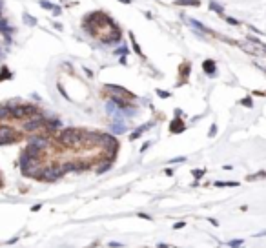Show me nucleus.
Returning <instances> with one entry per match:
<instances>
[{"label":"nucleus","mask_w":266,"mask_h":248,"mask_svg":"<svg viewBox=\"0 0 266 248\" xmlns=\"http://www.w3.org/2000/svg\"><path fill=\"white\" fill-rule=\"evenodd\" d=\"M175 5H201V0H175Z\"/></svg>","instance_id":"423d86ee"},{"label":"nucleus","mask_w":266,"mask_h":248,"mask_svg":"<svg viewBox=\"0 0 266 248\" xmlns=\"http://www.w3.org/2000/svg\"><path fill=\"white\" fill-rule=\"evenodd\" d=\"M157 95L159 97H170V93H166V91H157Z\"/></svg>","instance_id":"412c9836"},{"label":"nucleus","mask_w":266,"mask_h":248,"mask_svg":"<svg viewBox=\"0 0 266 248\" xmlns=\"http://www.w3.org/2000/svg\"><path fill=\"white\" fill-rule=\"evenodd\" d=\"M7 106L13 119H27L36 113V108L33 104H7Z\"/></svg>","instance_id":"f03ea898"},{"label":"nucleus","mask_w":266,"mask_h":248,"mask_svg":"<svg viewBox=\"0 0 266 248\" xmlns=\"http://www.w3.org/2000/svg\"><path fill=\"white\" fill-rule=\"evenodd\" d=\"M130 38H131V44H133V49L137 51V55L144 57V55H142V51H140V47H139V46H137V42H135V37H133V33H130Z\"/></svg>","instance_id":"9d476101"},{"label":"nucleus","mask_w":266,"mask_h":248,"mask_svg":"<svg viewBox=\"0 0 266 248\" xmlns=\"http://www.w3.org/2000/svg\"><path fill=\"white\" fill-rule=\"evenodd\" d=\"M250 29H252L254 33H257V35H263V31H259V29H257V27H254V26H250Z\"/></svg>","instance_id":"aec40b11"},{"label":"nucleus","mask_w":266,"mask_h":248,"mask_svg":"<svg viewBox=\"0 0 266 248\" xmlns=\"http://www.w3.org/2000/svg\"><path fill=\"white\" fill-rule=\"evenodd\" d=\"M259 177H266V172H259L257 175H250V177H246L248 181H254V179H259Z\"/></svg>","instance_id":"f8f14e48"},{"label":"nucleus","mask_w":266,"mask_h":248,"mask_svg":"<svg viewBox=\"0 0 266 248\" xmlns=\"http://www.w3.org/2000/svg\"><path fill=\"white\" fill-rule=\"evenodd\" d=\"M57 141H58L62 146H67V148L80 146V144H84V131L67 128V130H64V131H60V133L57 135Z\"/></svg>","instance_id":"f257e3e1"},{"label":"nucleus","mask_w":266,"mask_h":248,"mask_svg":"<svg viewBox=\"0 0 266 248\" xmlns=\"http://www.w3.org/2000/svg\"><path fill=\"white\" fill-rule=\"evenodd\" d=\"M115 53H117V55H119V53H120V55H126V53H128V47H126V46H122L120 49H115Z\"/></svg>","instance_id":"dca6fc26"},{"label":"nucleus","mask_w":266,"mask_h":248,"mask_svg":"<svg viewBox=\"0 0 266 248\" xmlns=\"http://www.w3.org/2000/svg\"><path fill=\"white\" fill-rule=\"evenodd\" d=\"M148 128H150V124H144L142 128H139V130H135V131H133V133L130 135V139H131V141H133V139H139V137L142 135V131H144V130H148Z\"/></svg>","instance_id":"6e6552de"},{"label":"nucleus","mask_w":266,"mask_h":248,"mask_svg":"<svg viewBox=\"0 0 266 248\" xmlns=\"http://www.w3.org/2000/svg\"><path fill=\"white\" fill-rule=\"evenodd\" d=\"M215 131H217V126L213 124V126L210 128V137H213V135H215Z\"/></svg>","instance_id":"6ab92c4d"},{"label":"nucleus","mask_w":266,"mask_h":248,"mask_svg":"<svg viewBox=\"0 0 266 248\" xmlns=\"http://www.w3.org/2000/svg\"><path fill=\"white\" fill-rule=\"evenodd\" d=\"M38 4H40V7H42V9H49V11H53V9L57 7V5H53V4H49L47 0H40Z\"/></svg>","instance_id":"1a4fd4ad"},{"label":"nucleus","mask_w":266,"mask_h":248,"mask_svg":"<svg viewBox=\"0 0 266 248\" xmlns=\"http://www.w3.org/2000/svg\"><path fill=\"white\" fill-rule=\"evenodd\" d=\"M202 68H204V71H206L210 77H213V75H215V62H213V60H204Z\"/></svg>","instance_id":"20e7f679"},{"label":"nucleus","mask_w":266,"mask_h":248,"mask_svg":"<svg viewBox=\"0 0 266 248\" xmlns=\"http://www.w3.org/2000/svg\"><path fill=\"white\" fill-rule=\"evenodd\" d=\"M15 141H18V135H16V131L15 130H11V128H0V144H11V142H15Z\"/></svg>","instance_id":"7ed1b4c3"},{"label":"nucleus","mask_w":266,"mask_h":248,"mask_svg":"<svg viewBox=\"0 0 266 248\" xmlns=\"http://www.w3.org/2000/svg\"><path fill=\"white\" fill-rule=\"evenodd\" d=\"M170 130H171V133L182 131V130H184V124H182V121H181V119H175V121H171V124H170Z\"/></svg>","instance_id":"39448f33"},{"label":"nucleus","mask_w":266,"mask_h":248,"mask_svg":"<svg viewBox=\"0 0 266 248\" xmlns=\"http://www.w3.org/2000/svg\"><path fill=\"white\" fill-rule=\"evenodd\" d=\"M215 186H237V183H221V181H217Z\"/></svg>","instance_id":"ddd939ff"},{"label":"nucleus","mask_w":266,"mask_h":248,"mask_svg":"<svg viewBox=\"0 0 266 248\" xmlns=\"http://www.w3.org/2000/svg\"><path fill=\"white\" fill-rule=\"evenodd\" d=\"M241 245H243V241H241V239H237V241H230V246H235V248H239V246H241Z\"/></svg>","instance_id":"f3484780"},{"label":"nucleus","mask_w":266,"mask_h":248,"mask_svg":"<svg viewBox=\"0 0 266 248\" xmlns=\"http://www.w3.org/2000/svg\"><path fill=\"white\" fill-rule=\"evenodd\" d=\"M193 175H195L197 179H201V175H204V170H195V172H193Z\"/></svg>","instance_id":"a211bd4d"},{"label":"nucleus","mask_w":266,"mask_h":248,"mask_svg":"<svg viewBox=\"0 0 266 248\" xmlns=\"http://www.w3.org/2000/svg\"><path fill=\"white\" fill-rule=\"evenodd\" d=\"M223 18H224V20H226L228 24H233V26H237V24H239V22H237L235 18H228V16H224V15H223Z\"/></svg>","instance_id":"2eb2a0df"},{"label":"nucleus","mask_w":266,"mask_h":248,"mask_svg":"<svg viewBox=\"0 0 266 248\" xmlns=\"http://www.w3.org/2000/svg\"><path fill=\"white\" fill-rule=\"evenodd\" d=\"M243 106H248V108H252V106H254V100H252V99H243Z\"/></svg>","instance_id":"4468645a"},{"label":"nucleus","mask_w":266,"mask_h":248,"mask_svg":"<svg viewBox=\"0 0 266 248\" xmlns=\"http://www.w3.org/2000/svg\"><path fill=\"white\" fill-rule=\"evenodd\" d=\"M120 2H122V4H126V5H128V4H131V0H120Z\"/></svg>","instance_id":"4be33fe9"},{"label":"nucleus","mask_w":266,"mask_h":248,"mask_svg":"<svg viewBox=\"0 0 266 248\" xmlns=\"http://www.w3.org/2000/svg\"><path fill=\"white\" fill-rule=\"evenodd\" d=\"M24 22H26L27 26H35V24H36V20H35V18H29V15H24Z\"/></svg>","instance_id":"9b49d317"},{"label":"nucleus","mask_w":266,"mask_h":248,"mask_svg":"<svg viewBox=\"0 0 266 248\" xmlns=\"http://www.w3.org/2000/svg\"><path fill=\"white\" fill-rule=\"evenodd\" d=\"M210 9L212 11H215L219 16H223V13H224V9H223V5H219L217 2H210Z\"/></svg>","instance_id":"0eeeda50"}]
</instances>
